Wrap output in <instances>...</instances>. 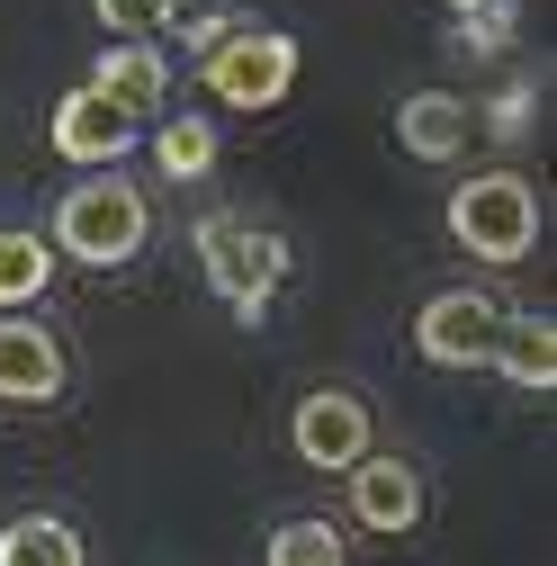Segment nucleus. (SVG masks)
<instances>
[{"mask_svg":"<svg viewBox=\"0 0 557 566\" xmlns=\"http://www.w3.org/2000/svg\"><path fill=\"white\" fill-rule=\"evenodd\" d=\"M189 252H198L207 289H217V306H225L234 324H261V315H270V297L288 289V234H270V226L234 217V207H217V217H198Z\"/></svg>","mask_w":557,"mask_h":566,"instance_id":"f257e3e1","label":"nucleus"},{"mask_svg":"<svg viewBox=\"0 0 557 566\" xmlns=\"http://www.w3.org/2000/svg\"><path fill=\"white\" fill-rule=\"evenodd\" d=\"M261 566H351V548H341V531H333L324 513H297V522H278V531H270Z\"/></svg>","mask_w":557,"mask_h":566,"instance_id":"dca6fc26","label":"nucleus"},{"mask_svg":"<svg viewBox=\"0 0 557 566\" xmlns=\"http://www.w3.org/2000/svg\"><path fill=\"white\" fill-rule=\"evenodd\" d=\"M450 234H459V252L495 261V270L530 261V252H539V189H530L522 171H476V180H459V189H450Z\"/></svg>","mask_w":557,"mask_h":566,"instance_id":"7ed1b4c3","label":"nucleus"},{"mask_svg":"<svg viewBox=\"0 0 557 566\" xmlns=\"http://www.w3.org/2000/svg\"><path fill=\"white\" fill-rule=\"evenodd\" d=\"M154 163H162L171 180H207V171H217V126H207L198 108L154 117Z\"/></svg>","mask_w":557,"mask_h":566,"instance_id":"2eb2a0df","label":"nucleus"},{"mask_svg":"<svg viewBox=\"0 0 557 566\" xmlns=\"http://www.w3.org/2000/svg\"><path fill=\"white\" fill-rule=\"evenodd\" d=\"M198 73H207V91H217L225 108H270V99H288V82H297V36L234 19L217 45L198 54Z\"/></svg>","mask_w":557,"mask_h":566,"instance_id":"20e7f679","label":"nucleus"},{"mask_svg":"<svg viewBox=\"0 0 557 566\" xmlns=\"http://www.w3.org/2000/svg\"><path fill=\"white\" fill-rule=\"evenodd\" d=\"M513 36H522L513 0H476V10L450 19V54H513Z\"/></svg>","mask_w":557,"mask_h":566,"instance_id":"f3484780","label":"nucleus"},{"mask_svg":"<svg viewBox=\"0 0 557 566\" xmlns=\"http://www.w3.org/2000/svg\"><path fill=\"white\" fill-rule=\"evenodd\" d=\"M91 10H99V28H117L126 45H154L162 28L189 19V0H91Z\"/></svg>","mask_w":557,"mask_h":566,"instance_id":"a211bd4d","label":"nucleus"},{"mask_svg":"<svg viewBox=\"0 0 557 566\" xmlns=\"http://www.w3.org/2000/svg\"><path fill=\"white\" fill-rule=\"evenodd\" d=\"M467 135H476V108H467L459 91H404V99H396V145H404L413 163H459Z\"/></svg>","mask_w":557,"mask_h":566,"instance_id":"1a4fd4ad","label":"nucleus"},{"mask_svg":"<svg viewBox=\"0 0 557 566\" xmlns=\"http://www.w3.org/2000/svg\"><path fill=\"white\" fill-rule=\"evenodd\" d=\"M495 333H504V306L485 289H441V297H423V315H413V350H423L432 369H485Z\"/></svg>","mask_w":557,"mask_h":566,"instance_id":"39448f33","label":"nucleus"},{"mask_svg":"<svg viewBox=\"0 0 557 566\" xmlns=\"http://www.w3.org/2000/svg\"><path fill=\"white\" fill-rule=\"evenodd\" d=\"M135 135H145V126H135L126 108H108L91 82L54 99V154H63V163H82V171H117V163L135 154Z\"/></svg>","mask_w":557,"mask_h":566,"instance_id":"0eeeda50","label":"nucleus"},{"mask_svg":"<svg viewBox=\"0 0 557 566\" xmlns=\"http://www.w3.org/2000/svg\"><path fill=\"white\" fill-rule=\"evenodd\" d=\"M441 10H450V19H459V10H476V0H441Z\"/></svg>","mask_w":557,"mask_h":566,"instance_id":"6ab92c4d","label":"nucleus"},{"mask_svg":"<svg viewBox=\"0 0 557 566\" xmlns=\"http://www.w3.org/2000/svg\"><path fill=\"white\" fill-rule=\"evenodd\" d=\"M91 91H99L108 108H126L135 126H154V117H162V99H171V63H162L154 45H117V54H99Z\"/></svg>","mask_w":557,"mask_h":566,"instance_id":"9d476101","label":"nucleus"},{"mask_svg":"<svg viewBox=\"0 0 557 566\" xmlns=\"http://www.w3.org/2000/svg\"><path fill=\"white\" fill-rule=\"evenodd\" d=\"M485 369H504V387H522V396H548L557 387V324L548 315H504Z\"/></svg>","mask_w":557,"mask_h":566,"instance_id":"f8f14e48","label":"nucleus"},{"mask_svg":"<svg viewBox=\"0 0 557 566\" xmlns=\"http://www.w3.org/2000/svg\"><path fill=\"white\" fill-rule=\"evenodd\" d=\"M351 513L369 522V531H413V522H423V476H413L404 459H360L351 468Z\"/></svg>","mask_w":557,"mask_h":566,"instance_id":"9b49d317","label":"nucleus"},{"mask_svg":"<svg viewBox=\"0 0 557 566\" xmlns=\"http://www.w3.org/2000/svg\"><path fill=\"white\" fill-rule=\"evenodd\" d=\"M369 432H378V422H369V405L351 387H306L297 413H288V450L306 468H341V476L369 459Z\"/></svg>","mask_w":557,"mask_h":566,"instance_id":"423d86ee","label":"nucleus"},{"mask_svg":"<svg viewBox=\"0 0 557 566\" xmlns=\"http://www.w3.org/2000/svg\"><path fill=\"white\" fill-rule=\"evenodd\" d=\"M0 566H91V557L63 513H10L0 522Z\"/></svg>","mask_w":557,"mask_h":566,"instance_id":"ddd939ff","label":"nucleus"},{"mask_svg":"<svg viewBox=\"0 0 557 566\" xmlns=\"http://www.w3.org/2000/svg\"><path fill=\"white\" fill-rule=\"evenodd\" d=\"M154 243V207L126 171H91L54 198V252H73L82 270H126Z\"/></svg>","mask_w":557,"mask_h":566,"instance_id":"f03ea898","label":"nucleus"},{"mask_svg":"<svg viewBox=\"0 0 557 566\" xmlns=\"http://www.w3.org/2000/svg\"><path fill=\"white\" fill-rule=\"evenodd\" d=\"M63 396V342L36 315H0V405H45Z\"/></svg>","mask_w":557,"mask_h":566,"instance_id":"6e6552de","label":"nucleus"},{"mask_svg":"<svg viewBox=\"0 0 557 566\" xmlns=\"http://www.w3.org/2000/svg\"><path fill=\"white\" fill-rule=\"evenodd\" d=\"M54 289V243L36 226H0V315H19Z\"/></svg>","mask_w":557,"mask_h":566,"instance_id":"4468645a","label":"nucleus"}]
</instances>
